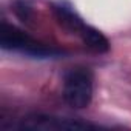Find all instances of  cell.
Listing matches in <instances>:
<instances>
[{
  "mask_svg": "<svg viewBox=\"0 0 131 131\" xmlns=\"http://www.w3.org/2000/svg\"><path fill=\"white\" fill-rule=\"evenodd\" d=\"M22 129H39V131H60V129H70V131H80V129H91L94 128L90 123L63 119L48 114H31L28 117H23L20 122Z\"/></svg>",
  "mask_w": 131,
  "mask_h": 131,
  "instance_id": "cell-3",
  "label": "cell"
},
{
  "mask_svg": "<svg viewBox=\"0 0 131 131\" xmlns=\"http://www.w3.org/2000/svg\"><path fill=\"white\" fill-rule=\"evenodd\" d=\"M83 42V45L86 48H90L91 51L97 52V54H103V52H108L110 51V40L105 37V34L99 29H96L94 26H90V25H83L80 28V31L77 32Z\"/></svg>",
  "mask_w": 131,
  "mask_h": 131,
  "instance_id": "cell-4",
  "label": "cell"
},
{
  "mask_svg": "<svg viewBox=\"0 0 131 131\" xmlns=\"http://www.w3.org/2000/svg\"><path fill=\"white\" fill-rule=\"evenodd\" d=\"M0 46L5 51H19L32 57H49L56 54L54 49L45 46L39 40L28 36L25 31L6 22H3L0 28Z\"/></svg>",
  "mask_w": 131,
  "mask_h": 131,
  "instance_id": "cell-2",
  "label": "cell"
},
{
  "mask_svg": "<svg viewBox=\"0 0 131 131\" xmlns=\"http://www.w3.org/2000/svg\"><path fill=\"white\" fill-rule=\"evenodd\" d=\"M94 83L93 74L86 68H71L63 77L62 96L71 108L83 110L88 108L93 100Z\"/></svg>",
  "mask_w": 131,
  "mask_h": 131,
  "instance_id": "cell-1",
  "label": "cell"
},
{
  "mask_svg": "<svg viewBox=\"0 0 131 131\" xmlns=\"http://www.w3.org/2000/svg\"><path fill=\"white\" fill-rule=\"evenodd\" d=\"M52 11H54V16L56 19L59 20V23L67 28L73 32H79L80 28L85 25V22L77 16V13L73 9V6L63 3V2H59V3H54L52 5Z\"/></svg>",
  "mask_w": 131,
  "mask_h": 131,
  "instance_id": "cell-5",
  "label": "cell"
}]
</instances>
